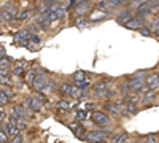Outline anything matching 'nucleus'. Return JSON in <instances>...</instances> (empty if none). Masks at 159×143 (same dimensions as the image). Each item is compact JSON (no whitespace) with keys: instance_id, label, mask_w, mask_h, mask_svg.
Wrapping results in <instances>:
<instances>
[{"instance_id":"f257e3e1","label":"nucleus","mask_w":159,"mask_h":143,"mask_svg":"<svg viewBox=\"0 0 159 143\" xmlns=\"http://www.w3.org/2000/svg\"><path fill=\"white\" fill-rule=\"evenodd\" d=\"M115 84H116L115 78L107 76V75H102L97 81H94L91 84V96H92V99L102 102L105 99V94H107V89L113 87Z\"/></svg>"},{"instance_id":"f03ea898","label":"nucleus","mask_w":159,"mask_h":143,"mask_svg":"<svg viewBox=\"0 0 159 143\" xmlns=\"http://www.w3.org/2000/svg\"><path fill=\"white\" fill-rule=\"evenodd\" d=\"M113 132V129H102V127H96L92 131H88L84 141L88 143H100V141H108L110 135Z\"/></svg>"},{"instance_id":"7ed1b4c3","label":"nucleus","mask_w":159,"mask_h":143,"mask_svg":"<svg viewBox=\"0 0 159 143\" xmlns=\"http://www.w3.org/2000/svg\"><path fill=\"white\" fill-rule=\"evenodd\" d=\"M91 121L96 124V127L113 129V121L115 119L108 113H105L103 110H96V111H92V114H91Z\"/></svg>"},{"instance_id":"20e7f679","label":"nucleus","mask_w":159,"mask_h":143,"mask_svg":"<svg viewBox=\"0 0 159 143\" xmlns=\"http://www.w3.org/2000/svg\"><path fill=\"white\" fill-rule=\"evenodd\" d=\"M19 11V5L16 3H8L3 8H0V22L2 24H11L16 22V15Z\"/></svg>"},{"instance_id":"39448f33","label":"nucleus","mask_w":159,"mask_h":143,"mask_svg":"<svg viewBox=\"0 0 159 143\" xmlns=\"http://www.w3.org/2000/svg\"><path fill=\"white\" fill-rule=\"evenodd\" d=\"M150 73V70L143 69V70H139V72H134L132 75H126V78L130 83V87H132V92H139L140 87L145 84V80H147V75Z\"/></svg>"},{"instance_id":"423d86ee","label":"nucleus","mask_w":159,"mask_h":143,"mask_svg":"<svg viewBox=\"0 0 159 143\" xmlns=\"http://www.w3.org/2000/svg\"><path fill=\"white\" fill-rule=\"evenodd\" d=\"M92 10H94V0H78V3L72 10L73 18H88Z\"/></svg>"},{"instance_id":"0eeeda50","label":"nucleus","mask_w":159,"mask_h":143,"mask_svg":"<svg viewBox=\"0 0 159 143\" xmlns=\"http://www.w3.org/2000/svg\"><path fill=\"white\" fill-rule=\"evenodd\" d=\"M100 107L105 113H108L113 119H118V118H121V111H119V108L116 107V103L113 100H108V99H103L100 102Z\"/></svg>"},{"instance_id":"6e6552de","label":"nucleus","mask_w":159,"mask_h":143,"mask_svg":"<svg viewBox=\"0 0 159 143\" xmlns=\"http://www.w3.org/2000/svg\"><path fill=\"white\" fill-rule=\"evenodd\" d=\"M134 16H135V13L132 11L129 7H123V8H119V11L115 15V19H116V22H118V24L126 25V22H129Z\"/></svg>"},{"instance_id":"1a4fd4ad","label":"nucleus","mask_w":159,"mask_h":143,"mask_svg":"<svg viewBox=\"0 0 159 143\" xmlns=\"http://www.w3.org/2000/svg\"><path fill=\"white\" fill-rule=\"evenodd\" d=\"M48 83H49V78L46 76V73H40L35 78V81L32 84V89L35 91V92H46L48 91Z\"/></svg>"},{"instance_id":"9d476101","label":"nucleus","mask_w":159,"mask_h":143,"mask_svg":"<svg viewBox=\"0 0 159 143\" xmlns=\"http://www.w3.org/2000/svg\"><path fill=\"white\" fill-rule=\"evenodd\" d=\"M130 134L123 131V129H118V131H113L110 138H108V143H126L127 140H130Z\"/></svg>"},{"instance_id":"9b49d317","label":"nucleus","mask_w":159,"mask_h":143,"mask_svg":"<svg viewBox=\"0 0 159 143\" xmlns=\"http://www.w3.org/2000/svg\"><path fill=\"white\" fill-rule=\"evenodd\" d=\"M115 87H116L118 94L121 96V97H126V96H129V94L132 92L130 83H129V80H127L126 76L123 78V80H118V81H116V84H115Z\"/></svg>"},{"instance_id":"f8f14e48","label":"nucleus","mask_w":159,"mask_h":143,"mask_svg":"<svg viewBox=\"0 0 159 143\" xmlns=\"http://www.w3.org/2000/svg\"><path fill=\"white\" fill-rule=\"evenodd\" d=\"M108 15H110V11H107V10H99V8H96L94 7V10H92L91 13H89V22H102V21H105L108 18Z\"/></svg>"},{"instance_id":"ddd939ff","label":"nucleus","mask_w":159,"mask_h":143,"mask_svg":"<svg viewBox=\"0 0 159 143\" xmlns=\"http://www.w3.org/2000/svg\"><path fill=\"white\" fill-rule=\"evenodd\" d=\"M30 67H29V64L25 62V60H19V62H15L13 64V67H11V75L13 76H19L22 78L25 75V72H27Z\"/></svg>"},{"instance_id":"4468645a","label":"nucleus","mask_w":159,"mask_h":143,"mask_svg":"<svg viewBox=\"0 0 159 143\" xmlns=\"http://www.w3.org/2000/svg\"><path fill=\"white\" fill-rule=\"evenodd\" d=\"M156 102V91H148L140 96V107L145 108V107H153Z\"/></svg>"},{"instance_id":"2eb2a0df","label":"nucleus","mask_w":159,"mask_h":143,"mask_svg":"<svg viewBox=\"0 0 159 143\" xmlns=\"http://www.w3.org/2000/svg\"><path fill=\"white\" fill-rule=\"evenodd\" d=\"M147 86L151 89V91H157L159 89V72L154 70V72H150L147 75V80H145Z\"/></svg>"},{"instance_id":"dca6fc26","label":"nucleus","mask_w":159,"mask_h":143,"mask_svg":"<svg viewBox=\"0 0 159 143\" xmlns=\"http://www.w3.org/2000/svg\"><path fill=\"white\" fill-rule=\"evenodd\" d=\"M37 18H35V24L38 25V29L42 30V32H46V30H49L51 29V22H49V18H48V15H35Z\"/></svg>"},{"instance_id":"f3484780","label":"nucleus","mask_w":159,"mask_h":143,"mask_svg":"<svg viewBox=\"0 0 159 143\" xmlns=\"http://www.w3.org/2000/svg\"><path fill=\"white\" fill-rule=\"evenodd\" d=\"M72 86H73L72 80H62L59 83V89H57L59 94L62 97H65V99H69L70 97V92H72Z\"/></svg>"},{"instance_id":"a211bd4d","label":"nucleus","mask_w":159,"mask_h":143,"mask_svg":"<svg viewBox=\"0 0 159 143\" xmlns=\"http://www.w3.org/2000/svg\"><path fill=\"white\" fill-rule=\"evenodd\" d=\"M25 97H27V100H29V103H30V108L34 110V113H42V111H43L45 103L40 100L35 94H34V96H25Z\"/></svg>"},{"instance_id":"6ab92c4d","label":"nucleus","mask_w":159,"mask_h":143,"mask_svg":"<svg viewBox=\"0 0 159 143\" xmlns=\"http://www.w3.org/2000/svg\"><path fill=\"white\" fill-rule=\"evenodd\" d=\"M34 15H35V10H32V8H22V10L18 11V15H16V22H27Z\"/></svg>"},{"instance_id":"aec40b11","label":"nucleus","mask_w":159,"mask_h":143,"mask_svg":"<svg viewBox=\"0 0 159 143\" xmlns=\"http://www.w3.org/2000/svg\"><path fill=\"white\" fill-rule=\"evenodd\" d=\"M54 107H56V110H57V111L69 113V111L72 110V103H70V100H69V99L62 97V99H59V100L54 103Z\"/></svg>"},{"instance_id":"412c9836","label":"nucleus","mask_w":159,"mask_h":143,"mask_svg":"<svg viewBox=\"0 0 159 143\" xmlns=\"http://www.w3.org/2000/svg\"><path fill=\"white\" fill-rule=\"evenodd\" d=\"M11 114H15L19 121H25V119H27V114H25V111H24L21 103H15V105L11 107Z\"/></svg>"},{"instance_id":"4be33fe9","label":"nucleus","mask_w":159,"mask_h":143,"mask_svg":"<svg viewBox=\"0 0 159 143\" xmlns=\"http://www.w3.org/2000/svg\"><path fill=\"white\" fill-rule=\"evenodd\" d=\"M143 25H145V22H143V21H140L139 18H135V16H134V18H132L129 22H126L124 27H126V29H129V30H137V32H139V30L143 27Z\"/></svg>"},{"instance_id":"5701e85b","label":"nucleus","mask_w":159,"mask_h":143,"mask_svg":"<svg viewBox=\"0 0 159 143\" xmlns=\"http://www.w3.org/2000/svg\"><path fill=\"white\" fill-rule=\"evenodd\" d=\"M129 0H107V10L111 11V10H119L127 5Z\"/></svg>"},{"instance_id":"b1692460","label":"nucleus","mask_w":159,"mask_h":143,"mask_svg":"<svg viewBox=\"0 0 159 143\" xmlns=\"http://www.w3.org/2000/svg\"><path fill=\"white\" fill-rule=\"evenodd\" d=\"M22 78H24L25 84H27V86L32 89V84H34V81H35V78H37V72H35L34 69H29L27 72H25V75H24Z\"/></svg>"},{"instance_id":"393cba45","label":"nucleus","mask_w":159,"mask_h":143,"mask_svg":"<svg viewBox=\"0 0 159 143\" xmlns=\"http://www.w3.org/2000/svg\"><path fill=\"white\" fill-rule=\"evenodd\" d=\"M72 83H78V81H84V80H88V73L84 72V70H76L73 75H72Z\"/></svg>"},{"instance_id":"a878e982","label":"nucleus","mask_w":159,"mask_h":143,"mask_svg":"<svg viewBox=\"0 0 159 143\" xmlns=\"http://www.w3.org/2000/svg\"><path fill=\"white\" fill-rule=\"evenodd\" d=\"M13 43H15L16 46H24V48H27V46H29V40H25V38L21 37L18 32L13 35Z\"/></svg>"},{"instance_id":"bb28decb","label":"nucleus","mask_w":159,"mask_h":143,"mask_svg":"<svg viewBox=\"0 0 159 143\" xmlns=\"http://www.w3.org/2000/svg\"><path fill=\"white\" fill-rule=\"evenodd\" d=\"M49 8H51L49 5H46V3L38 0V3L35 5V15H46V13L49 11Z\"/></svg>"},{"instance_id":"cd10ccee","label":"nucleus","mask_w":159,"mask_h":143,"mask_svg":"<svg viewBox=\"0 0 159 143\" xmlns=\"http://www.w3.org/2000/svg\"><path fill=\"white\" fill-rule=\"evenodd\" d=\"M73 132H75V137H76L78 140H84V138H86V134H88V131L84 129V126H83V124H80Z\"/></svg>"},{"instance_id":"c85d7f7f","label":"nucleus","mask_w":159,"mask_h":143,"mask_svg":"<svg viewBox=\"0 0 159 143\" xmlns=\"http://www.w3.org/2000/svg\"><path fill=\"white\" fill-rule=\"evenodd\" d=\"M73 24L78 29H86L88 27V18H73Z\"/></svg>"},{"instance_id":"c756f323","label":"nucleus","mask_w":159,"mask_h":143,"mask_svg":"<svg viewBox=\"0 0 159 143\" xmlns=\"http://www.w3.org/2000/svg\"><path fill=\"white\" fill-rule=\"evenodd\" d=\"M139 34H140V35H143V37H154V32H153V29L150 27L148 24H145L143 27L139 30Z\"/></svg>"},{"instance_id":"7c9ffc66","label":"nucleus","mask_w":159,"mask_h":143,"mask_svg":"<svg viewBox=\"0 0 159 143\" xmlns=\"http://www.w3.org/2000/svg\"><path fill=\"white\" fill-rule=\"evenodd\" d=\"M86 118H88V113H86V110H83V108H80V110L75 113V121H78V123H83Z\"/></svg>"},{"instance_id":"2f4dec72","label":"nucleus","mask_w":159,"mask_h":143,"mask_svg":"<svg viewBox=\"0 0 159 143\" xmlns=\"http://www.w3.org/2000/svg\"><path fill=\"white\" fill-rule=\"evenodd\" d=\"M7 86H13L11 76H5V75H0V87H7Z\"/></svg>"},{"instance_id":"473e14b6","label":"nucleus","mask_w":159,"mask_h":143,"mask_svg":"<svg viewBox=\"0 0 159 143\" xmlns=\"http://www.w3.org/2000/svg\"><path fill=\"white\" fill-rule=\"evenodd\" d=\"M143 140H145V143H159L157 134H148V135L143 137Z\"/></svg>"},{"instance_id":"72a5a7b5","label":"nucleus","mask_w":159,"mask_h":143,"mask_svg":"<svg viewBox=\"0 0 159 143\" xmlns=\"http://www.w3.org/2000/svg\"><path fill=\"white\" fill-rule=\"evenodd\" d=\"M29 43H32L34 46H40V43H42V38L38 37V34H32V35H30Z\"/></svg>"},{"instance_id":"f704fd0d","label":"nucleus","mask_w":159,"mask_h":143,"mask_svg":"<svg viewBox=\"0 0 159 143\" xmlns=\"http://www.w3.org/2000/svg\"><path fill=\"white\" fill-rule=\"evenodd\" d=\"M11 64H13V59H11L10 56H5V57H2V59H0V67L11 65Z\"/></svg>"},{"instance_id":"c9c22d12","label":"nucleus","mask_w":159,"mask_h":143,"mask_svg":"<svg viewBox=\"0 0 159 143\" xmlns=\"http://www.w3.org/2000/svg\"><path fill=\"white\" fill-rule=\"evenodd\" d=\"M0 75H5V76H11V65H5V67H0Z\"/></svg>"},{"instance_id":"e433bc0d","label":"nucleus","mask_w":159,"mask_h":143,"mask_svg":"<svg viewBox=\"0 0 159 143\" xmlns=\"http://www.w3.org/2000/svg\"><path fill=\"white\" fill-rule=\"evenodd\" d=\"M11 143H24V135H22V132H19L18 135H15V137H13Z\"/></svg>"},{"instance_id":"4c0bfd02","label":"nucleus","mask_w":159,"mask_h":143,"mask_svg":"<svg viewBox=\"0 0 159 143\" xmlns=\"http://www.w3.org/2000/svg\"><path fill=\"white\" fill-rule=\"evenodd\" d=\"M18 129H19V132L25 131V129H27V123H25V121H19L18 123Z\"/></svg>"},{"instance_id":"58836bf2","label":"nucleus","mask_w":159,"mask_h":143,"mask_svg":"<svg viewBox=\"0 0 159 143\" xmlns=\"http://www.w3.org/2000/svg\"><path fill=\"white\" fill-rule=\"evenodd\" d=\"M5 56H7V51H5V48H3V46H0V59L5 57Z\"/></svg>"},{"instance_id":"ea45409f","label":"nucleus","mask_w":159,"mask_h":143,"mask_svg":"<svg viewBox=\"0 0 159 143\" xmlns=\"http://www.w3.org/2000/svg\"><path fill=\"white\" fill-rule=\"evenodd\" d=\"M154 105H159V89L156 91V102H154Z\"/></svg>"},{"instance_id":"a19ab883","label":"nucleus","mask_w":159,"mask_h":143,"mask_svg":"<svg viewBox=\"0 0 159 143\" xmlns=\"http://www.w3.org/2000/svg\"><path fill=\"white\" fill-rule=\"evenodd\" d=\"M154 38H159V29L154 30Z\"/></svg>"},{"instance_id":"79ce46f5","label":"nucleus","mask_w":159,"mask_h":143,"mask_svg":"<svg viewBox=\"0 0 159 143\" xmlns=\"http://www.w3.org/2000/svg\"><path fill=\"white\" fill-rule=\"evenodd\" d=\"M126 143H135V141H134V140H132V138H130V140H127Z\"/></svg>"},{"instance_id":"37998d69","label":"nucleus","mask_w":159,"mask_h":143,"mask_svg":"<svg viewBox=\"0 0 159 143\" xmlns=\"http://www.w3.org/2000/svg\"><path fill=\"white\" fill-rule=\"evenodd\" d=\"M156 70H157V72H159V62H157V65H156Z\"/></svg>"},{"instance_id":"c03bdc74","label":"nucleus","mask_w":159,"mask_h":143,"mask_svg":"<svg viewBox=\"0 0 159 143\" xmlns=\"http://www.w3.org/2000/svg\"><path fill=\"white\" fill-rule=\"evenodd\" d=\"M100 143H108V141H100Z\"/></svg>"},{"instance_id":"a18cd8bd","label":"nucleus","mask_w":159,"mask_h":143,"mask_svg":"<svg viewBox=\"0 0 159 143\" xmlns=\"http://www.w3.org/2000/svg\"><path fill=\"white\" fill-rule=\"evenodd\" d=\"M157 137H159V132H157Z\"/></svg>"},{"instance_id":"49530a36","label":"nucleus","mask_w":159,"mask_h":143,"mask_svg":"<svg viewBox=\"0 0 159 143\" xmlns=\"http://www.w3.org/2000/svg\"><path fill=\"white\" fill-rule=\"evenodd\" d=\"M145 2H147V0H145Z\"/></svg>"},{"instance_id":"de8ad7c7","label":"nucleus","mask_w":159,"mask_h":143,"mask_svg":"<svg viewBox=\"0 0 159 143\" xmlns=\"http://www.w3.org/2000/svg\"><path fill=\"white\" fill-rule=\"evenodd\" d=\"M0 34H2V32H0Z\"/></svg>"}]
</instances>
